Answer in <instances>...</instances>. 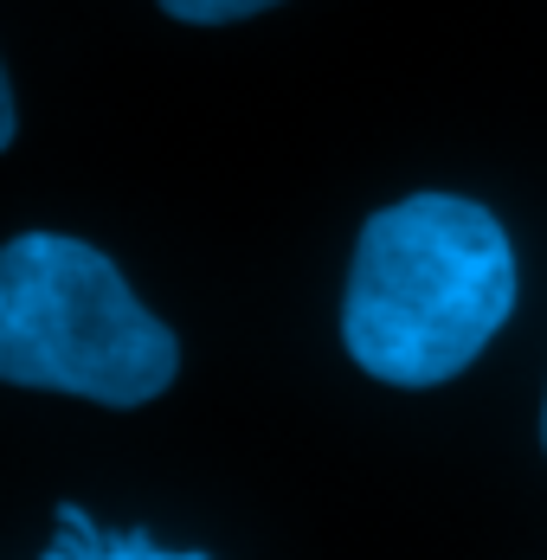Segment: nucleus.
<instances>
[{"mask_svg":"<svg viewBox=\"0 0 547 560\" xmlns=\"http://www.w3.org/2000/svg\"><path fill=\"white\" fill-rule=\"evenodd\" d=\"M277 0H162L167 20H187V26H225V20H252Z\"/></svg>","mask_w":547,"mask_h":560,"instance_id":"4","label":"nucleus"},{"mask_svg":"<svg viewBox=\"0 0 547 560\" xmlns=\"http://www.w3.org/2000/svg\"><path fill=\"white\" fill-rule=\"evenodd\" d=\"M542 451H547V399H542Z\"/></svg>","mask_w":547,"mask_h":560,"instance_id":"6","label":"nucleus"},{"mask_svg":"<svg viewBox=\"0 0 547 560\" xmlns=\"http://www.w3.org/2000/svg\"><path fill=\"white\" fill-rule=\"evenodd\" d=\"M46 560H207V555H167V548H155L142 528L136 535H109V528H97L84 509H58V535L53 548H46Z\"/></svg>","mask_w":547,"mask_h":560,"instance_id":"3","label":"nucleus"},{"mask_svg":"<svg viewBox=\"0 0 547 560\" xmlns=\"http://www.w3.org/2000/svg\"><path fill=\"white\" fill-rule=\"evenodd\" d=\"M181 374V341L84 238L20 232L0 245V381L97 406H149Z\"/></svg>","mask_w":547,"mask_h":560,"instance_id":"2","label":"nucleus"},{"mask_svg":"<svg viewBox=\"0 0 547 560\" xmlns=\"http://www.w3.org/2000/svg\"><path fill=\"white\" fill-rule=\"evenodd\" d=\"M515 290V245L490 207L412 194L381 207L354 238L341 341L386 387H444L496 341Z\"/></svg>","mask_w":547,"mask_h":560,"instance_id":"1","label":"nucleus"},{"mask_svg":"<svg viewBox=\"0 0 547 560\" xmlns=\"http://www.w3.org/2000/svg\"><path fill=\"white\" fill-rule=\"evenodd\" d=\"M13 129H20V110H13V84H7V65H0V149L13 142Z\"/></svg>","mask_w":547,"mask_h":560,"instance_id":"5","label":"nucleus"}]
</instances>
